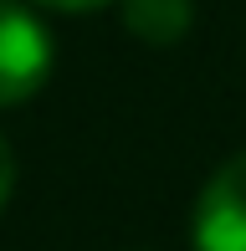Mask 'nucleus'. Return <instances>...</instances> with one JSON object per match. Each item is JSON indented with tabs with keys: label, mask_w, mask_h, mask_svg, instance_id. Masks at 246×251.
Masks as SVG:
<instances>
[{
	"label": "nucleus",
	"mask_w": 246,
	"mask_h": 251,
	"mask_svg": "<svg viewBox=\"0 0 246 251\" xmlns=\"http://www.w3.org/2000/svg\"><path fill=\"white\" fill-rule=\"evenodd\" d=\"M190 246L195 251H246V154L226 159L205 179L190 221Z\"/></svg>",
	"instance_id": "f03ea898"
},
{
	"label": "nucleus",
	"mask_w": 246,
	"mask_h": 251,
	"mask_svg": "<svg viewBox=\"0 0 246 251\" xmlns=\"http://www.w3.org/2000/svg\"><path fill=\"white\" fill-rule=\"evenodd\" d=\"M10 190H16V154H10L5 133H0V215H5V205H10Z\"/></svg>",
	"instance_id": "20e7f679"
},
{
	"label": "nucleus",
	"mask_w": 246,
	"mask_h": 251,
	"mask_svg": "<svg viewBox=\"0 0 246 251\" xmlns=\"http://www.w3.org/2000/svg\"><path fill=\"white\" fill-rule=\"evenodd\" d=\"M51 72V36L26 5L0 0V108L36 98Z\"/></svg>",
	"instance_id": "f257e3e1"
},
{
	"label": "nucleus",
	"mask_w": 246,
	"mask_h": 251,
	"mask_svg": "<svg viewBox=\"0 0 246 251\" xmlns=\"http://www.w3.org/2000/svg\"><path fill=\"white\" fill-rule=\"evenodd\" d=\"M123 5V26L144 41V47H174L190 36L195 10L190 0H118Z\"/></svg>",
	"instance_id": "7ed1b4c3"
},
{
	"label": "nucleus",
	"mask_w": 246,
	"mask_h": 251,
	"mask_svg": "<svg viewBox=\"0 0 246 251\" xmlns=\"http://www.w3.org/2000/svg\"><path fill=\"white\" fill-rule=\"evenodd\" d=\"M36 5H47V10H103L113 0H36Z\"/></svg>",
	"instance_id": "39448f33"
}]
</instances>
